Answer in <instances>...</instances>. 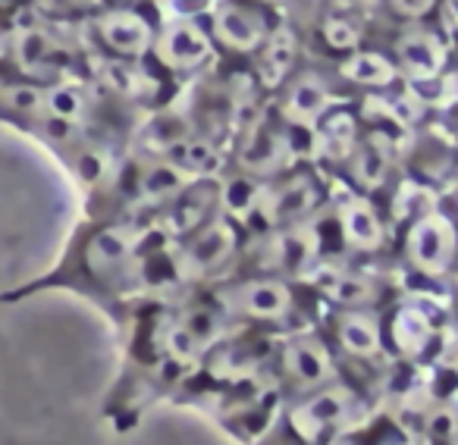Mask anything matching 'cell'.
Here are the masks:
<instances>
[{"label": "cell", "mask_w": 458, "mask_h": 445, "mask_svg": "<svg viewBox=\"0 0 458 445\" xmlns=\"http://www.w3.org/2000/svg\"><path fill=\"white\" fill-rule=\"evenodd\" d=\"M157 26L160 22H154L132 4H116V7H104L89 16L91 41L101 47L104 57L132 60V63H145L151 57Z\"/></svg>", "instance_id": "obj_4"}, {"label": "cell", "mask_w": 458, "mask_h": 445, "mask_svg": "<svg viewBox=\"0 0 458 445\" xmlns=\"http://www.w3.org/2000/svg\"><path fill=\"white\" fill-rule=\"evenodd\" d=\"M216 0H154L160 20H208Z\"/></svg>", "instance_id": "obj_20"}, {"label": "cell", "mask_w": 458, "mask_h": 445, "mask_svg": "<svg viewBox=\"0 0 458 445\" xmlns=\"http://www.w3.org/2000/svg\"><path fill=\"white\" fill-rule=\"evenodd\" d=\"M295 60H299V35L286 22H276L274 32L261 45V51L255 54L258 85H264L270 91H280L283 82L295 72Z\"/></svg>", "instance_id": "obj_11"}, {"label": "cell", "mask_w": 458, "mask_h": 445, "mask_svg": "<svg viewBox=\"0 0 458 445\" xmlns=\"http://www.w3.org/2000/svg\"><path fill=\"white\" fill-rule=\"evenodd\" d=\"M437 0H389V7H393L395 16H405V20H420L433 10Z\"/></svg>", "instance_id": "obj_23"}, {"label": "cell", "mask_w": 458, "mask_h": 445, "mask_svg": "<svg viewBox=\"0 0 458 445\" xmlns=\"http://www.w3.org/2000/svg\"><path fill=\"white\" fill-rule=\"evenodd\" d=\"M251 4H258V7H264V10H270V13H274V10L286 7L289 0H251Z\"/></svg>", "instance_id": "obj_24"}, {"label": "cell", "mask_w": 458, "mask_h": 445, "mask_svg": "<svg viewBox=\"0 0 458 445\" xmlns=\"http://www.w3.org/2000/svg\"><path fill=\"white\" fill-rule=\"evenodd\" d=\"M41 7L54 13H85L95 16L98 10L107 7V0H41Z\"/></svg>", "instance_id": "obj_22"}, {"label": "cell", "mask_w": 458, "mask_h": 445, "mask_svg": "<svg viewBox=\"0 0 458 445\" xmlns=\"http://www.w3.org/2000/svg\"><path fill=\"white\" fill-rule=\"evenodd\" d=\"M170 270L173 282L179 286H204L214 276L229 267V261L239 255V230L229 214H214L198 230L170 242Z\"/></svg>", "instance_id": "obj_2"}, {"label": "cell", "mask_w": 458, "mask_h": 445, "mask_svg": "<svg viewBox=\"0 0 458 445\" xmlns=\"http://www.w3.org/2000/svg\"><path fill=\"white\" fill-rule=\"evenodd\" d=\"M333 110V91L318 72H299L289 76L276 97V116L295 132L314 135L318 122Z\"/></svg>", "instance_id": "obj_9"}, {"label": "cell", "mask_w": 458, "mask_h": 445, "mask_svg": "<svg viewBox=\"0 0 458 445\" xmlns=\"http://www.w3.org/2000/svg\"><path fill=\"white\" fill-rule=\"evenodd\" d=\"M358 145V126L355 116L345 110H330L324 120L314 129V147L311 157H327V160H349L352 151Z\"/></svg>", "instance_id": "obj_14"}, {"label": "cell", "mask_w": 458, "mask_h": 445, "mask_svg": "<svg viewBox=\"0 0 458 445\" xmlns=\"http://www.w3.org/2000/svg\"><path fill=\"white\" fill-rule=\"evenodd\" d=\"M389 336H393L395 348L408 357H418L420 351L430 345L433 339V323L420 307L408 305V307H399V314L393 317V326H389Z\"/></svg>", "instance_id": "obj_18"}, {"label": "cell", "mask_w": 458, "mask_h": 445, "mask_svg": "<svg viewBox=\"0 0 458 445\" xmlns=\"http://www.w3.org/2000/svg\"><path fill=\"white\" fill-rule=\"evenodd\" d=\"M204 22L214 35L216 51L236 54V57H255L276 26L270 20V10L258 7L251 0H216Z\"/></svg>", "instance_id": "obj_6"}, {"label": "cell", "mask_w": 458, "mask_h": 445, "mask_svg": "<svg viewBox=\"0 0 458 445\" xmlns=\"http://www.w3.org/2000/svg\"><path fill=\"white\" fill-rule=\"evenodd\" d=\"M60 57H64V41L41 22L20 26L10 32L7 60L32 82H54L64 76Z\"/></svg>", "instance_id": "obj_8"}, {"label": "cell", "mask_w": 458, "mask_h": 445, "mask_svg": "<svg viewBox=\"0 0 458 445\" xmlns=\"http://www.w3.org/2000/svg\"><path fill=\"white\" fill-rule=\"evenodd\" d=\"M458 248L455 226L445 220L443 214L430 210V214L418 216L408 232V261L427 276H439L452 267Z\"/></svg>", "instance_id": "obj_10"}, {"label": "cell", "mask_w": 458, "mask_h": 445, "mask_svg": "<svg viewBox=\"0 0 458 445\" xmlns=\"http://www.w3.org/2000/svg\"><path fill=\"white\" fill-rule=\"evenodd\" d=\"M216 301L223 305V311L229 314L233 323H245V326L280 330V326L293 323L295 317L293 282L280 273H267V270L249 276V280L226 282L216 292Z\"/></svg>", "instance_id": "obj_3"}, {"label": "cell", "mask_w": 458, "mask_h": 445, "mask_svg": "<svg viewBox=\"0 0 458 445\" xmlns=\"http://www.w3.org/2000/svg\"><path fill=\"white\" fill-rule=\"evenodd\" d=\"M216 41L204 20H160L151 60L170 76L201 72L214 60Z\"/></svg>", "instance_id": "obj_5"}, {"label": "cell", "mask_w": 458, "mask_h": 445, "mask_svg": "<svg viewBox=\"0 0 458 445\" xmlns=\"http://www.w3.org/2000/svg\"><path fill=\"white\" fill-rule=\"evenodd\" d=\"M116 4H132V7H139V4H145V0H116ZM154 4V0H151Z\"/></svg>", "instance_id": "obj_27"}, {"label": "cell", "mask_w": 458, "mask_h": 445, "mask_svg": "<svg viewBox=\"0 0 458 445\" xmlns=\"http://www.w3.org/2000/svg\"><path fill=\"white\" fill-rule=\"evenodd\" d=\"M395 60L408 79H433L445 66V45L427 29H411L395 41Z\"/></svg>", "instance_id": "obj_12"}, {"label": "cell", "mask_w": 458, "mask_h": 445, "mask_svg": "<svg viewBox=\"0 0 458 445\" xmlns=\"http://www.w3.org/2000/svg\"><path fill=\"white\" fill-rule=\"evenodd\" d=\"M148 230H135L120 216L91 222L70 239L64 261L45 273V280L22 289V295L35 289H76L101 301L104 311H114L116 305L129 311L135 295H145L148 286H154L157 255L148 245Z\"/></svg>", "instance_id": "obj_1"}, {"label": "cell", "mask_w": 458, "mask_h": 445, "mask_svg": "<svg viewBox=\"0 0 458 445\" xmlns=\"http://www.w3.org/2000/svg\"><path fill=\"white\" fill-rule=\"evenodd\" d=\"M7 41H10V32L0 29V60H7Z\"/></svg>", "instance_id": "obj_25"}, {"label": "cell", "mask_w": 458, "mask_h": 445, "mask_svg": "<svg viewBox=\"0 0 458 445\" xmlns=\"http://www.w3.org/2000/svg\"><path fill=\"white\" fill-rule=\"evenodd\" d=\"M339 76L364 88H386L395 79V63L377 51H349V57L339 63Z\"/></svg>", "instance_id": "obj_17"}, {"label": "cell", "mask_w": 458, "mask_h": 445, "mask_svg": "<svg viewBox=\"0 0 458 445\" xmlns=\"http://www.w3.org/2000/svg\"><path fill=\"white\" fill-rule=\"evenodd\" d=\"M320 289L343 307H361L374 298V286L355 273H320Z\"/></svg>", "instance_id": "obj_19"}, {"label": "cell", "mask_w": 458, "mask_h": 445, "mask_svg": "<svg viewBox=\"0 0 458 445\" xmlns=\"http://www.w3.org/2000/svg\"><path fill=\"white\" fill-rule=\"evenodd\" d=\"M455 351H458V339H455Z\"/></svg>", "instance_id": "obj_28"}, {"label": "cell", "mask_w": 458, "mask_h": 445, "mask_svg": "<svg viewBox=\"0 0 458 445\" xmlns=\"http://www.w3.org/2000/svg\"><path fill=\"white\" fill-rule=\"evenodd\" d=\"M336 336H339V345L355 357H374L383 345L377 317L368 311H358V307H349V311L339 314Z\"/></svg>", "instance_id": "obj_15"}, {"label": "cell", "mask_w": 458, "mask_h": 445, "mask_svg": "<svg viewBox=\"0 0 458 445\" xmlns=\"http://www.w3.org/2000/svg\"><path fill=\"white\" fill-rule=\"evenodd\" d=\"M349 164L352 176H355V182L361 189H380L389 176V145L380 135H368V139L355 145Z\"/></svg>", "instance_id": "obj_16"}, {"label": "cell", "mask_w": 458, "mask_h": 445, "mask_svg": "<svg viewBox=\"0 0 458 445\" xmlns=\"http://www.w3.org/2000/svg\"><path fill=\"white\" fill-rule=\"evenodd\" d=\"M324 38L333 51H355L358 41H361V32H358L355 22L345 20V16H330V20L324 22Z\"/></svg>", "instance_id": "obj_21"}, {"label": "cell", "mask_w": 458, "mask_h": 445, "mask_svg": "<svg viewBox=\"0 0 458 445\" xmlns=\"http://www.w3.org/2000/svg\"><path fill=\"white\" fill-rule=\"evenodd\" d=\"M274 374L280 389H286L289 382L295 389L314 392L320 386H330L336 370H333V357L327 345L314 332L295 330L280 345H274Z\"/></svg>", "instance_id": "obj_7"}, {"label": "cell", "mask_w": 458, "mask_h": 445, "mask_svg": "<svg viewBox=\"0 0 458 445\" xmlns=\"http://www.w3.org/2000/svg\"><path fill=\"white\" fill-rule=\"evenodd\" d=\"M339 230L345 245L355 251H377L383 245V222L364 197H349L339 207Z\"/></svg>", "instance_id": "obj_13"}, {"label": "cell", "mask_w": 458, "mask_h": 445, "mask_svg": "<svg viewBox=\"0 0 458 445\" xmlns=\"http://www.w3.org/2000/svg\"><path fill=\"white\" fill-rule=\"evenodd\" d=\"M393 445H424L420 439H405V442H393Z\"/></svg>", "instance_id": "obj_26"}]
</instances>
